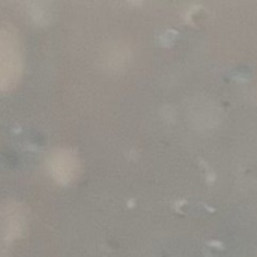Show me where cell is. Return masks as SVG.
<instances>
[{
    "label": "cell",
    "instance_id": "cell-3",
    "mask_svg": "<svg viewBox=\"0 0 257 257\" xmlns=\"http://www.w3.org/2000/svg\"><path fill=\"white\" fill-rule=\"evenodd\" d=\"M24 226V214L23 209L17 203H8L2 211V232L5 241L15 239Z\"/></svg>",
    "mask_w": 257,
    "mask_h": 257
},
{
    "label": "cell",
    "instance_id": "cell-1",
    "mask_svg": "<svg viewBox=\"0 0 257 257\" xmlns=\"http://www.w3.org/2000/svg\"><path fill=\"white\" fill-rule=\"evenodd\" d=\"M0 78H2V89L6 90L12 87L20 77L21 72V57L17 38L11 29L3 26L0 33Z\"/></svg>",
    "mask_w": 257,
    "mask_h": 257
},
{
    "label": "cell",
    "instance_id": "cell-2",
    "mask_svg": "<svg viewBox=\"0 0 257 257\" xmlns=\"http://www.w3.org/2000/svg\"><path fill=\"white\" fill-rule=\"evenodd\" d=\"M48 170L51 176L62 184L72 181L78 172V160L69 149H57L48 158Z\"/></svg>",
    "mask_w": 257,
    "mask_h": 257
}]
</instances>
